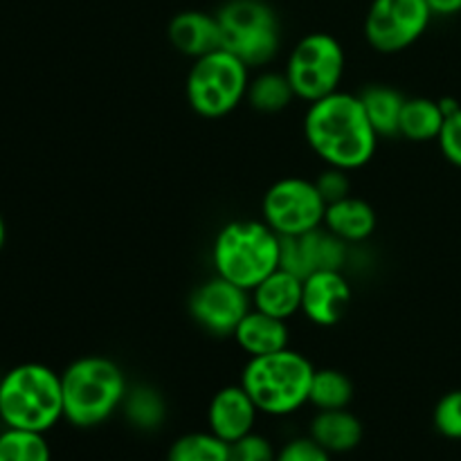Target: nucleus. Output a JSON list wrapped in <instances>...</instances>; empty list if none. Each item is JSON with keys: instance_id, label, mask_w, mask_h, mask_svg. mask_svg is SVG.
Masks as SVG:
<instances>
[{"instance_id": "f257e3e1", "label": "nucleus", "mask_w": 461, "mask_h": 461, "mask_svg": "<svg viewBox=\"0 0 461 461\" xmlns=\"http://www.w3.org/2000/svg\"><path fill=\"white\" fill-rule=\"evenodd\" d=\"M304 138L324 165L345 171H356L372 162L381 140L365 115L358 95L342 90L309 104Z\"/></svg>"}, {"instance_id": "f03ea898", "label": "nucleus", "mask_w": 461, "mask_h": 461, "mask_svg": "<svg viewBox=\"0 0 461 461\" xmlns=\"http://www.w3.org/2000/svg\"><path fill=\"white\" fill-rule=\"evenodd\" d=\"M63 419L77 428H95L124 405L129 383L115 360L106 356L77 358L61 374Z\"/></svg>"}, {"instance_id": "7ed1b4c3", "label": "nucleus", "mask_w": 461, "mask_h": 461, "mask_svg": "<svg viewBox=\"0 0 461 461\" xmlns=\"http://www.w3.org/2000/svg\"><path fill=\"white\" fill-rule=\"evenodd\" d=\"M282 237L261 221H230L216 232L212 264L219 277L252 291L279 268Z\"/></svg>"}, {"instance_id": "20e7f679", "label": "nucleus", "mask_w": 461, "mask_h": 461, "mask_svg": "<svg viewBox=\"0 0 461 461\" xmlns=\"http://www.w3.org/2000/svg\"><path fill=\"white\" fill-rule=\"evenodd\" d=\"M5 428L48 432L63 419L61 374L41 363H23L0 378Z\"/></svg>"}, {"instance_id": "39448f33", "label": "nucleus", "mask_w": 461, "mask_h": 461, "mask_svg": "<svg viewBox=\"0 0 461 461\" xmlns=\"http://www.w3.org/2000/svg\"><path fill=\"white\" fill-rule=\"evenodd\" d=\"M315 367L300 351L286 349L248 360L241 387L255 401L257 410L268 417H288L309 403Z\"/></svg>"}, {"instance_id": "423d86ee", "label": "nucleus", "mask_w": 461, "mask_h": 461, "mask_svg": "<svg viewBox=\"0 0 461 461\" xmlns=\"http://www.w3.org/2000/svg\"><path fill=\"white\" fill-rule=\"evenodd\" d=\"M221 48L246 63L261 68L277 57L282 48V25L266 0H228L216 12Z\"/></svg>"}, {"instance_id": "0eeeda50", "label": "nucleus", "mask_w": 461, "mask_h": 461, "mask_svg": "<svg viewBox=\"0 0 461 461\" xmlns=\"http://www.w3.org/2000/svg\"><path fill=\"white\" fill-rule=\"evenodd\" d=\"M250 86V68L219 48L196 59L187 75L185 95L196 115L219 120L237 111Z\"/></svg>"}, {"instance_id": "6e6552de", "label": "nucleus", "mask_w": 461, "mask_h": 461, "mask_svg": "<svg viewBox=\"0 0 461 461\" xmlns=\"http://www.w3.org/2000/svg\"><path fill=\"white\" fill-rule=\"evenodd\" d=\"M345 48L327 32H311L302 36L286 61V79L297 99L313 104L340 90L345 77Z\"/></svg>"}, {"instance_id": "1a4fd4ad", "label": "nucleus", "mask_w": 461, "mask_h": 461, "mask_svg": "<svg viewBox=\"0 0 461 461\" xmlns=\"http://www.w3.org/2000/svg\"><path fill=\"white\" fill-rule=\"evenodd\" d=\"M327 203L313 180L288 178L277 180L264 194L261 216L279 237H297L324 225Z\"/></svg>"}, {"instance_id": "9d476101", "label": "nucleus", "mask_w": 461, "mask_h": 461, "mask_svg": "<svg viewBox=\"0 0 461 461\" xmlns=\"http://www.w3.org/2000/svg\"><path fill=\"white\" fill-rule=\"evenodd\" d=\"M430 21L426 0H372L365 16V39L376 52L399 54L426 34Z\"/></svg>"}, {"instance_id": "9b49d317", "label": "nucleus", "mask_w": 461, "mask_h": 461, "mask_svg": "<svg viewBox=\"0 0 461 461\" xmlns=\"http://www.w3.org/2000/svg\"><path fill=\"white\" fill-rule=\"evenodd\" d=\"M250 309V291L219 275L203 282L189 297V315L196 320L198 327L216 338L234 336Z\"/></svg>"}, {"instance_id": "f8f14e48", "label": "nucleus", "mask_w": 461, "mask_h": 461, "mask_svg": "<svg viewBox=\"0 0 461 461\" xmlns=\"http://www.w3.org/2000/svg\"><path fill=\"white\" fill-rule=\"evenodd\" d=\"M347 264V243L327 228L311 230L297 237H282L279 268L306 279L322 270H342Z\"/></svg>"}, {"instance_id": "ddd939ff", "label": "nucleus", "mask_w": 461, "mask_h": 461, "mask_svg": "<svg viewBox=\"0 0 461 461\" xmlns=\"http://www.w3.org/2000/svg\"><path fill=\"white\" fill-rule=\"evenodd\" d=\"M351 304V286L342 270H322L304 279L302 313L315 327H336Z\"/></svg>"}, {"instance_id": "4468645a", "label": "nucleus", "mask_w": 461, "mask_h": 461, "mask_svg": "<svg viewBox=\"0 0 461 461\" xmlns=\"http://www.w3.org/2000/svg\"><path fill=\"white\" fill-rule=\"evenodd\" d=\"M257 414L261 412L257 410L255 401L239 383V385L221 387L212 396L210 408H207V426L219 439L232 444V441L255 432Z\"/></svg>"}, {"instance_id": "2eb2a0df", "label": "nucleus", "mask_w": 461, "mask_h": 461, "mask_svg": "<svg viewBox=\"0 0 461 461\" xmlns=\"http://www.w3.org/2000/svg\"><path fill=\"white\" fill-rule=\"evenodd\" d=\"M167 34L171 45L194 61L221 48V27L216 14L198 12V9L176 14Z\"/></svg>"}, {"instance_id": "dca6fc26", "label": "nucleus", "mask_w": 461, "mask_h": 461, "mask_svg": "<svg viewBox=\"0 0 461 461\" xmlns=\"http://www.w3.org/2000/svg\"><path fill=\"white\" fill-rule=\"evenodd\" d=\"M302 293L304 279L277 268L250 291L252 309L279 320H291L295 313H302Z\"/></svg>"}, {"instance_id": "f3484780", "label": "nucleus", "mask_w": 461, "mask_h": 461, "mask_svg": "<svg viewBox=\"0 0 461 461\" xmlns=\"http://www.w3.org/2000/svg\"><path fill=\"white\" fill-rule=\"evenodd\" d=\"M232 338L250 358H255V356H268L286 349L291 342V331H288L286 320L250 309Z\"/></svg>"}, {"instance_id": "a211bd4d", "label": "nucleus", "mask_w": 461, "mask_h": 461, "mask_svg": "<svg viewBox=\"0 0 461 461\" xmlns=\"http://www.w3.org/2000/svg\"><path fill=\"white\" fill-rule=\"evenodd\" d=\"M309 437L331 455L351 453L363 441V423L347 408L320 410L311 421Z\"/></svg>"}, {"instance_id": "6ab92c4d", "label": "nucleus", "mask_w": 461, "mask_h": 461, "mask_svg": "<svg viewBox=\"0 0 461 461\" xmlns=\"http://www.w3.org/2000/svg\"><path fill=\"white\" fill-rule=\"evenodd\" d=\"M324 228L345 243L367 241L376 232V212L367 201L349 194L342 201L329 203Z\"/></svg>"}, {"instance_id": "aec40b11", "label": "nucleus", "mask_w": 461, "mask_h": 461, "mask_svg": "<svg viewBox=\"0 0 461 461\" xmlns=\"http://www.w3.org/2000/svg\"><path fill=\"white\" fill-rule=\"evenodd\" d=\"M358 97L378 138H399V120L405 104L403 95L392 86L374 84L367 86Z\"/></svg>"}, {"instance_id": "412c9836", "label": "nucleus", "mask_w": 461, "mask_h": 461, "mask_svg": "<svg viewBox=\"0 0 461 461\" xmlns=\"http://www.w3.org/2000/svg\"><path fill=\"white\" fill-rule=\"evenodd\" d=\"M444 122L446 115L441 111V104L435 99H405L399 120V138L410 140V142H430L439 138Z\"/></svg>"}, {"instance_id": "4be33fe9", "label": "nucleus", "mask_w": 461, "mask_h": 461, "mask_svg": "<svg viewBox=\"0 0 461 461\" xmlns=\"http://www.w3.org/2000/svg\"><path fill=\"white\" fill-rule=\"evenodd\" d=\"M293 99L297 97L284 72H261L255 79H250L246 95V102L264 115L286 111Z\"/></svg>"}, {"instance_id": "5701e85b", "label": "nucleus", "mask_w": 461, "mask_h": 461, "mask_svg": "<svg viewBox=\"0 0 461 461\" xmlns=\"http://www.w3.org/2000/svg\"><path fill=\"white\" fill-rule=\"evenodd\" d=\"M351 399H354V383L347 374L333 367L315 369L309 392L311 405L318 410H342L349 408Z\"/></svg>"}, {"instance_id": "b1692460", "label": "nucleus", "mask_w": 461, "mask_h": 461, "mask_svg": "<svg viewBox=\"0 0 461 461\" xmlns=\"http://www.w3.org/2000/svg\"><path fill=\"white\" fill-rule=\"evenodd\" d=\"M0 461H52L43 432L5 428L0 432Z\"/></svg>"}, {"instance_id": "393cba45", "label": "nucleus", "mask_w": 461, "mask_h": 461, "mask_svg": "<svg viewBox=\"0 0 461 461\" xmlns=\"http://www.w3.org/2000/svg\"><path fill=\"white\" fill-rule=\"evenodd\" d=\"M167 461H230V444L214 432H189L171 444Z\"/></svg>"}, {"instance_id": "a878e982", "label": "nucleus", "mask_w": 461, "mask_h": 461, "mask_svg": "<svg viewBox=\"0 0 461 461\" xmlns=\"http://www.w3.org/2000/svg\"><path fill=\"white\" fill-rule=\"evenodd\" d=\"M124 410L129 421L142 430H153L165 421V401L151 387L129 390L124 399Z\"/></svg>"}, {"instance_id": "bb28decb", "label": "nucleus", "mask_w": 461, "mask_h": 461, "mask_svg": "<svg viewBox=\"0 0 461 461\" xmlns=\"http://www.w3.org/2000/svg\"><path fill=\"white\" fill-rule=\"evenodd\" d=\"M432 421L441 437L461 441V390H453L441 396L432 412Z\"/></svg>"}, {"instance_id": "cd10ccee", "label": "nucleus", "mask_w": 461, "mask_h": 461, "mask_svg": "<svg viewBox=\"0 0 461 461\" xmlns=\"http://www.w3.org/2000/svg\"><path fill=\"white\" fill-rule=\"evenodd\" d=\"M275 457L277 453L273 444L257 432H250L230 444V461H275Z\"/></svg>"}, {"instance_id": "c85d7f7f", "label": "nucleus", "mask_w": 461, "mask_h": 461, "mask_svg": "<svg viewBox=\"0 0 461 461\" xmlns=\"http://www.w3.org/2000/svg\"><path fill=\"white\" fill-rule=\"evenodd\" d=\"M347 174H349V171L338 169V167H327V169L313 180L315 187H318V192L322 194L327 205L329 203L342 201V198H347L351 194V180Z\"/></svg>"}, {"instance_id": "c756f323", "label": "nucleus", "mask_w": 461, "mask_h": 461, "mask_svg": "<svg viewBox=\"0 0 461 461\" xmlns=\"http://www.w3.org/2000/svg\"><path fill=\"white\" fill-rule=\"evenodd\" d=\"M437 142H439V149L446 160L461 169V108L455 111L453 115L446 117Z\"/></svg>"}, {"instance_id": "7c9ffc66", "label": "nucleus", "mask_w": 461, "mask_h": 461, "mask_svg": "<svg viewBox=\"0 0 461 461\" xmlns=\"http://www.w3.org/2000/svg\"><path fill=\"white\" fill-rule=\"evenodd\" d=\"M275 461H331V453L315 444L311 437H300L284 446Z\"/></svg>"}, {"instance_id": "2f4dec72", "label": "nucleus", "mask_w": 461, "mask_h": 461, "mask_svg": "<svg viewBox=\"0 0 461 461\" xmlns=\"http://www.w3.org/2000/svg\"><path fill=\"white\" fill-rule=\"evenodd\" d=\"M432 16H455L461 12V0H426Z\"/></svg>"}, {"instance_id": "473e14b6", "label": "nucleus", "mask_w": 461, "mask_h": 461, "mask_svg": "<svg viewBox=\"0 0 461 461\" xmlns=\"http://www.w3.org/2000/svg\"><path fill=\"white\" fill-rule=\"evenodd\" d=\"M5 241H7V225H5L3 214H0V250L5 248Z\"/></svg>"}]
</instances>
